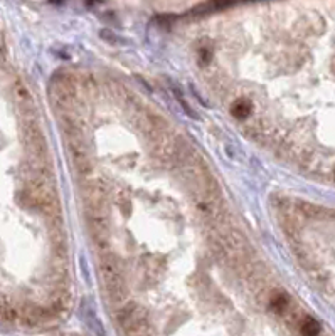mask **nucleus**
<instances>
[{
    "label": "nucleus",
    "mask_w": 335,
    "mask_h": 336,
    "mask_svg": "<svg viewBox=\"0 0 335 336\" xmlns=\"http://www.w3.org/2000/svg\"><path fill=\"white\" fill-rule=\"evenodd\" d=\"M99 279L101 284L105 286L106 298L115 308H121L128 302V289L125 284V277L121 274V269L116 262L115 257L112 255H105L99 261L98 266Z\"/></svg>",
    "instance_id": "f257e3e1"
},
{
    "label": "nucleus",
    "mask_w": 335,
    "mask_h": 336,
    "mask_svg": "<svg viewBox=\"0 0 335 336\" xmlns=\"http://www.w3.org/2000/svg\"><path fill=\"white\" fill-rule=\"evenodd\" d=\"M64 133L73 168L81 177H86L93 170V160H91V151L84 140L83 131L76 130V128H64Z\"/></svg>",
    "instance_id": "f03ea898"
},
{
    "label": "nucleus",
    "mask_w": 335,
    "mask_h": 336,
    "mask_svg": "<svg viewBox=\"0 0 335 336\" xmlns=\"http://www.w3.org/2000/svg\"><path fill=\"white\" fill-rule=\"evenodd\" d=\"M116 319H118L125 336H150L152 335L149 315H147V311L142 306L135 304V302H127L125 306L118 308Z\"/></svg>",
    "instance_id": "7ed1b4c3"
},
{
    "label": "nucleus",
    "mask_w": 335,
    "mask_h": 336,
    "mask_svg": "<svg viewBox=\"0 0 335 336\" xmlns=\"http://www.w3.org/2000/svg\"><path fill=\"white\" fill-rule=\"evenodd\" d=\"M86 214H108L110 187L101 178H90L83 187Z\"/></svg>",
    "instance_id": "20e7f679"
},
{
    "label": "nucleus",
    "mask_w": 335,
    "mask_h": 336,
    "mask_svg": "<svg viewBox=\"0 0 335 336\" xmlns=\"http://www.w3.org/2000/svg\"><path fill=\"white\" fill-rule=\"evenodd\" d=\"M12 96L16 101L17 111L22 116V123L36 121V113H37V104L32 96V93L29 91V87L25 86L20 79H17L12 86Z\"/></svg>",
    "instance_id": "39448f33"
},
{
    "label": "nucleus",
    "mask_w": 335,
    "mask_h": 336,
    "mask_svg": "<svg viewBox=\"0 0 335 336\" xmlns=\"http://www.w3.org/2000/svg\"><path fill=\"white\" fill-rule=\"evenodd\" d=\"M88 225L93 240L101 249H106L110 244V222L108 214H86Z\"/></svg>",
    "instance_id": "423d86ee"
},
{
    "label": "nucleus",
    "mask_w": 335,
    "mask_h": 336,
    "mask_svg": "<svg viewBox=\"0 0 335 336\" xmlns=\"http://www.w3.org/2000/svg\"><path fill=\"white\" fill-rule=\"evenodd\" d=\"M253 111V103L248 98H239L238 101H234L231 106V115L238 119H249Z\"/></svg>",
    "instance_id": "0eeeda50"
},
{
    "label": "nucleus",
    "mask_w": 335,
    "mask_h": 336,
    "mask_svg": "<svg viewBox=\"0 0 335 336\" xmlns=\"http://www.w3.org/2000/svg\"><path fill=\"white\" fill-rule=\"evenodd\" d=\"M270 308L276 315H283L290 308V298L285 293H273L270 298Z\"/></svg>",
    "instance_id": "6e6552de"
},
{
    "label": "nucleus",
    "mask_w": 335,
    "mask_h": 336,
    "mask_svg": "<svg viewBox=\"0 0 335 336\" xmlns=\"http://www.w3.org/2000/svg\"><path fill=\"white\" fill-rule=\"evenodd\" d=\"M322 326L314 318H303V321L300 323V333L303 336H318Z\"/></svg>",
    "instance_id": "1a4fd4ad"
},
{
    "label": "nucleus",
    "mask_w": 335,
    "mask_h": 336,
    "mask_svg": "<svg viewBox=\"0 0 335 336\" xmlns=\"http://www.w3.org/2000/svg\"><path fill=\"white\" fill-rule=\"evenodd\" d=\"M197 61H199V64H201L202 67H207V66L211 64V61H212V52L209 49H199Z\"/></svg>",
    "instance_id": "9d476101"
},
{
    "label": "nucleus",
    "mask_w": 335,
    "mask_h": 336,
    "mask_svg": "<svg viewBox=\"0 0 335 336\" xmlns=\"http://www.w3.org/2000/svg\"><path fill=\"white\" fill-rule=\"evenodd\" d=\"M334 177H335V170H334Z\"/></svg>",
    "instance_id": "9b49d317"
}]
</instances>
